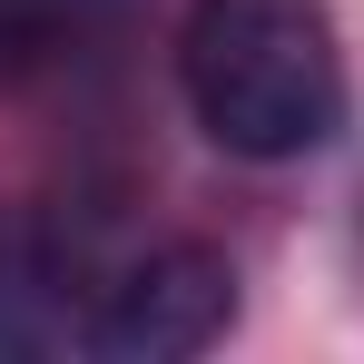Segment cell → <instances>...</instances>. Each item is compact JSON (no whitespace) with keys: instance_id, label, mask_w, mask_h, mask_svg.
Here are the masks:
<instances>
[{"instance_id":"277c9868","label":"cell","mask_w":364,"mask_h":364,"mask_svg":"<svg viewBox=\"0 0 364 364\" xmlns=\"http://www.w3.org/2000/svg\"><path fill=\"white\" fill-rule=\"evenodd\" d=\"M50 296H60V266H50L40 227H10L0 217V355L50 345Z\"/></svg>"},{"instance_id":"6da1fadb","label":"cell","mask_w":364,"mask_h":364,"mask_svg":"<svg viewBox=\"0 0 364 364\" xmlns=\"http://www.w3.org/2000/svg\"><path fill=\"white\" fill-rule=\"evenodd\" d=\"M178 89L227 158H315L345 128V50L325 0H197L178 30Z\"/></svg>"},{"instance_id":"3957f363","label":"cell","mask_w":364,"mask_h":364,"mask_svg":"<svg viewBox=\"0 0 364 364\" xmlns=\"http://www.w3.org/2000/svg\"><path fill=\"white\" fill-rule=\"evenodd\" d=\"M128 10L138 0H0V89H30V79L99 60L128 30Z\"/></svg>"},{"instance_id":"7a4b0ae2","label":"cell","mask_w":364,"mask_h":364,"mask_svg":"<svg viewBox=\"0 0 364 364\" xmlns=\"http://www.w3.org/2000/svg\"><path fill=\"white\" fill-rule=\"evenodd\" d=\"M227 325H237V266H227V246L168 237V246H138V256H119L99 276V296L79 315V345L99 364H187Z\"/></svg>"}]
</instances>
